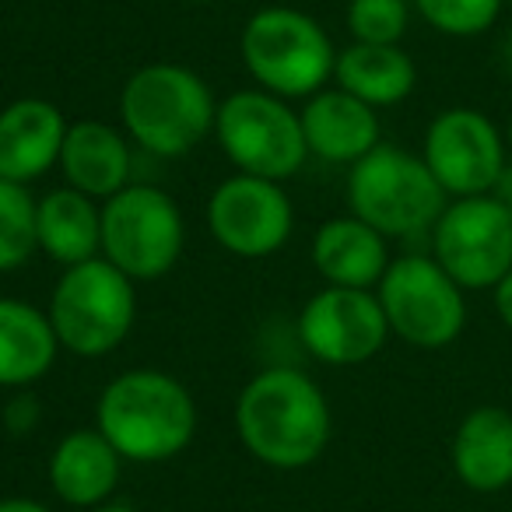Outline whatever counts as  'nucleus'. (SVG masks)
Instances as JSON below:
<instances>
[{
    "label": "nucleus",
    "instance_id": "f257e3e1",
    "mask_svg": "<svg viewBox=\"0 0 512 512\" xmlns=\"http://www.w3.org/2000/svg\"><path fill=\"white\" fill-rule=\"evenodd\" d=\"M235 435L264 467L302 470L327 453L334 414L313 376L271 365L256 372L235 397Z\"/></svg>",
    "mask_w": 512,
    "mask_h": 512
},
{
    "label": "nucleus",
    "instance_id": "f03ea898",
    "mask_svg": "<svg viewBox=\"0 0 512 512\" xmlns=\"http://www.w3.org/2000/svg\"><path fill=\"white\" fill-rule=\"evenodd\" d=\"M95 428L130 463H165L197 435V404L176 376L130 369L109 379L95 404Z\"/></svg>",
    "mask_w": 512,
    "mask_h": 512
},
{
    "label": "nucleus",
    "instance_id": "7ed1b4c3",
    "mask_svg": "<svg viewBox=\"0 0 512 512\" xmlns=\"http://www.w3.org/2000/svg\"><path fill=\"white\" fill-rule=\"evenodd\" d=\"M123 134L155 158H183L214 134L218 102L197 71L183 64L137 67L120 92Z\"/></svg>",
    "mask_w": 512,
    "mask_h": 512
},
{
    "label": "nucleus",
    "instance_id": "20e7f679",
    "mask_svg": "<svg viewBox=\"0 0 512 512\" xmlns=\"http://www.w3.org/2000/svg\"><path fill=\"white\" fill-rule=\"evenodd\" d=\"M239 57L256 88L278 99H309L334 81L337 50L313 15L288 4L260 8L239 36Z\"/></svg>",
    "mask_w": 512,
    "mask_h": 512
},
{
    "label": "nucleus",
    "instance_id": "39448f33",
    "mask_svg": "<svg viewBox=\"0 0 512 512\" xmlns=\"http://www.w3.org/2000/svg\"><path fill=\"white\" fill-rule=\"evenodd\" d=\"M446 204V190L425 158L397 144H379L348 172V211L386 239H414L432 232Z\"/></svg>",
    "mask_w": 512,
    "mask_h": 512
},
{
    "label": "nucleus",
    "instance_id": "423d86ee",
    "mask_svg": "<svg viewBox=\"0 0 512 512\" xmlns=\"http://www.w3.org/2000/svg\"><path fill=\"white\" fill-rule=\"evenodd\" d=\"M50 323L64 351L102 358L130 337L137 323V281L106 256L64 267L50 295Z\"/></svg>",
    "mask_w": 512,
    "mask_h": 512
},
{
    "label": "nucleus",
    "instance_id": "0eeeda50",
    "mask_svg": "<svg viewBox=\"0 0 512 512\" xmlns=\"http://www.w3.org/2000/svg\"><path fill=\"white\" fill-rule=\"evenodd\" d=\"M186 221L179 204L151 183H130L102 200V256L130 281H158L179 264Z\"/></svg>",
    "mask_w": 512,
    "mask_h": 512
},
{
    "label": "nucleus",
    "instance_id": "6e6552de",
    "mask_svg": "<svg viewBox=\"0 0 512 512\" xmlns=\"http://www.w3.org/2000/svg\"><path fill=\"white\" fill-rule=\"evenodd\" d=\"M390 334L418 351H442L467 327V292L432 253L393 256L376 285Z\"/></svg>",
    "mask_w": 512,
    "mask_h": 512
},
{
    "label": "nucleus",
    "instance_id": "1a4fd4ad",
    "mask_svg": "<svg viewBox=\"0 0 512 512\" xmlns=\"http://www.w3.org/2000/svg\"><path fill=\"white\" fill-rule=\"evenodd\" d=\"M214 137L235 169L274 183L292 179L309 158L302 116L288 106V99L264 88H242L221 99Z\"/></svg>",
    "mask_w": 512,
    "mask_h": 512
},
{
    "label": "nucleus",
    "instance_id": "9d476101",
    "mask_svg": "<svg viewBox=\"0 0 512 512\" xmlns=\"http://www.w3.org/2000/svg\"><path fill=\"white\" fill-rule=\"evenodd\" d=\"M428 239L463 292H491L512 271V214L491 193L449 200Z\"/></svg>",
    "mask_w": 512,
    "mask_h": 512
},
{
    "label": "nucleus",
    "instance_id": "9b49d317",
    "mask_svg": "<svg viewBox=\"0 0 512 512\" xmlns=\"http://www.w3.org/2000/svg\"><path fill=\"white\" fill-rule=\"evenodd\" d=\"M421 158L449 200L491 193L509 165V144L488 113L453 106L432 116L421 141Z\"/></svg>",
    "mask_w": 512,
    "mask_h": 512
},
{
    "label": "nucleus",
    "instance_id": "f8f14e48",
    "mask_svg": "<svg viewBox=\"0 0 512 512\" xmlns=\"http://www.w3.org/2000/svg\"><path fill=\"white\" fill-rule=\"evenodd\" d=\"M207 232L221 249L232 256H271L292 239L295 207L285 186L264 176H235L221 179L207 197Z\"/></svg>",
    "mask_w": 512,
    "mask_h": 512
},
{
    "label": "nucleus",
    "instance_id": "ddd939ff",
    "mask_svg": "<svg viewBox=\"0 0 512 512\" xmlns=\"http://www.w3.org/2000/svg\"><path fill=\"white\" fill-rule=\"evenodd\" d=\"M390 323L376 288L327 285L302 306L299 341L316 362L351 369L376 358L390 341Z\"/></svg>",
    "mask_w": 512,
    "mask_h": 512
},
{
    "label": "nucleus",
    "instance_id": "4468645a",
    "mask_svg": "<svg viewBox=\"0 0 512 512\" xmlns=\"http://www.w3.org/2000/svg\"><path fill=\"white\" fill-rule=\"evenodd\" d=\"M71 123L46 99H15L0 109V179L36 183L60 165Z\"/></svg>",
    "mask_w": 512,
    "mask_h": 512
},
{
    "label": "nucleus",
    "instance_id": "2eb2a0df",
    "mask_svg": "<svg viewBox=\"0 0 512 512\" xmlns=\"http://www.w3.org/2000/svg\"><path fill=\"white\" fill-rule=\"evenodd\" d=\"M376 113L379 109L365 106L344 88H323V92L309 95L299 113L309 155L351 169L383 144V127H379Z\"/></svg>",
    "mask_w": 512,
    "mask_h": 512
},
{
    "label": "nucleus",
    "instance_id": "dca6fc26",
    "mask_svg": "<svg viewBox=\"0 0 512 512\" xmlns=\"http://www.w3.org/2000/svg\"><path fill=\"white\" fill-rule=\"evenodd\" d=\"M64 183L92 200H109L130 186L134 172V141L106 120H78L67 127L60 151Z\"/></svg>",
    "mask_w": 512,
    "mask_h": 512
},
{
    "label": "nucleus",
    "instance_id": "f3484780",
    "mask_svg": "<svg viewBox=\"0 0 512 512\" xmlns=\"http://www.w3.org/2000/svg\"><path fill=\"white\" fill-rule=\"evenodd\" d=\"M449 463L456 481L477 495L512 488V411L484 404L463 414L453 432Z\"/></svg>",
    "mask_w": 512,
    "mask_h": 512
},
{
    "label": "nucleus",
    "instance_id": "a211bd4d",
    "mask_svg": "<svg viewBox=\"0 0 512 512\" xmlns=\"http://www.w3.org/2000/svg\"><path fill=\"white\" fill-rule=\"evenodd\" d=\"M123 456L99 428H74L50 456V488L64 505L95 509L113 498L120 484Z\"/></svg>",
    "mask_w": 512,
    "mask_h": 512
},
{
    "label": "nucleus",
    "instance_id": "6ab92c4d",
    "mask_svg": "<svg viewBox=\"0 0 512 512\" xmlns=\"http://www.w3.org/2000/svg\"><path fill=\"white\" fill-rule=\"evenodd\" d=\"M390 260V239L351 211L327 218L313 235V267L327 285L376 288Z\"/></svg>",
    "mask_w": 512,
    "mask_h": 512
},
{
    "label": "nucleus",
    "instance_id": "aec40b11",
    "mask_svg": "<svg viewBox=\"0 0 512 512\" xmlns=\"http://www.w3.org/2000/svg\"><path fill=\"white\" fill-rule=\"evenodd\" d=\"M60 341L50 313L0 295V390H29L57 365Z\"/></svg>",
    "mask_w": 512,
    "mask_h": 512
},
{
    "label": "nucleus",
    "instance_id": "412c9836",
    "mask_svg": "<svg viewBox=\"0 0 512 512\" xmlns=\"http://www.w3.org/2000/svg\"><path fill=\"white\" fill-rule=\"evenodd\" d=\"M39 253L53 264L74 267L102 256V207L74 186H60L36 200Z\"/></svg>",
    "mask_w": 512,
    "mask_h": 512
},
{
    "label": "nucleus",
    "instance_id": "4be33fe9",
    "mask_svg": "<svg viewBox=\"0 0 512 512\" xmlns=\"http://www.w3.org/2000/svg\"><path fill=\"white\" fill-rule=\"evenodd\" d=\"M334 81L365 106L386 109L411 99V92L418 88V64L404 46L351 43L348 50L337 53Z\"/></svg>",
    "mask_w": 512,
    "mask_h": 512
},
{
    "label": "nucleus",
    "instance_id": "5701e85b",
    "mask_svg": "<svg viewBox=\"0 0 512 512\" xmlns=\"http://www.w3.org/2000/svg\"><path fill=\"white\" fill-rule=\"evenodd\" d=\"M39 253L36 239V197L29 186L0 179V274L25 267Z\"/></svg>",
    "mask_w": 512,
    "mask_h": 512
},
{
    "label": "nucleus",
    "instance_id": "b1692460",
    "mask_svg": "<svg viewBox=\"0 0 512 512\" xmlns=\"http://www.w3.org/2000/svg\"><path fill=\"white\" fill-rule=\"evenodd\" d=\"M411 4L421 22L449 39L484 36L502 15V0H411Z\"/></svg>",
    "mask_w": 512,
    "mask_h": 512
},
{
    "label": "nucleus",
    "instance_id": "393cba45",
    "mask_svg": "<svg viewBox=\"0 0 512 512\" xmlns=\"http://www.w3.org/2000/svg\"><path fill=\"white\" fill-rule=\"evenodd\" d=\"M411 8V0H351L344 22L355 43L400 46L411 25Z\"/></svg>",
    "mask_w": 512,
    "mask_h": 512
},
{
    "label": "nucleus",
    "instance_id": "a878e982",
    "mask_svg": "<svg viewBox=\"0 0 512 512\" xmlns=\"http://www.w3.org/2000/svg\"><path fill=\"white\" fill-rule=\"evenodd\" d=\"M43 421V404H39L32 393L18 390L15 397L4 404V425H8L11 435H29L36 432V425Z\"/></svg>",
    "mask_w": 512,
    "mask_h": 512
},
{
    "label": "nucleus",
    "instance_id": "bb28decb",
    "mask_svg": "<svg viewBox=\"0 0 512 512\" xmlns=\"http://www.w3.org/2000/svg\"><path fill=\"white\" fill-rule=\"evenodd\" d=\"M491 299H495V313L505 323V330H512V271L491 288Z\"/></svg>",
    "mask_w": 512,
    "mask_h": 512
},
{
    "label": "nucleus",
    "instance_id": "cd10ccee",
    "mask_svg": "<svg viewBox=\"0 0 512 512\" xmlns=\"http://www.w3.org/2000/svg\"><path fill=\"white\" fill-rule=\"evenodd\" d=\"M0 512H53V509L46 502H36V498L11 495V498H0Z\"/></svg>",
    "mask_w": 512,
    "mask_h": 512
},
{
    "label": "nucleus",
    "instance_id": "c85d7f7f",
    "mask_svg": "<svg viewBox=\"0 0 512 512\" xmlns=\"http://www.w3.org/2000/svg\"><path fill=\"white\" fill-rule=\"evenodd\" d=\"M491 197L498 200V204L505 207V211L512 214V162L505 165V172H502V179L495 183V190H491Z\"/></svg>",
    "mask_w": 512,
    "mask_h": 512
},
{
    "label": "nucleus",
    "instance_id": "c756f323",
    "mask_svg": "<svg viewBox=\"0 0 512 512\" xmlns=\"http://www.w3.org/2000/svg\"><path fill=\"white\" fill-rule=\"evenodd\" d=\"M498 57H502V67L512 74V29L505 32V39H502V46H498Z\"/></svg>",
    "mask_w": 512,
    "mask_h": 512
},
{
    "label": "nucleus",
    "instance_id": "7c9ffc66",
    "mask_svg": "<svg viewBox=\"0 0 512 512\" xmlns=\"http://www.w3.org/2000/svg\"><path fill=\"white\" fill-rule=\"evenodd\" d=\"M88 512H141V509H134V505H127V502H106V505H95V509H88Z\"/></svg>",
    "mask_w": 512,
    "mask_h": 512
},
{
    "label": "nucleus",
    "instance_id": "2f4dec72",
    "mask_svg": "<svg viewBox=\"0 0 512 512\" xmlns=\"http://www.w3.org/2000/svg\"><path fill=\"white\" fill-rule=\"evenodd\" d=\"M505 144H509V155H512V116H509V127H505Z\"/></svg>",
    "mask_w": 512,
    "mask_h": 512
},
{
    "label": "nucleus",
    "instance_id": "473e14b6",
    "mask_svg": "<svg viewBox=\"0 0 512 512\" xmlns=\"http://www.w3.org/2000/svg\"><path fill=\"white\" fill-rule=\"evenodd\" d=\"M186 4H214V0H186Z\"/></svg>",
    "mask_w": 512,
    "mask_h": 512
},
{
    "label": "nucleus",
    "instance_id": "72a5a7b5",
    "mask_svg": "<svg viewBox=\"0 0 512 512\" xmlns=\"http://www.w3.org/2000/svg\"><path fill=\"white\" fill-rule=\"evenodd\" d=\"M502 8H512V0H502Z\"/></svg>",
    "mask_w": 512,
    "mask_h": 512
}]
</instances>
